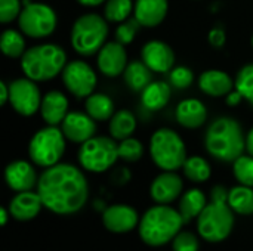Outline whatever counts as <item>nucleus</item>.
Here are the masks:
<instances>
[{"instance_id": "18", "label": "nucleus", "mask_w": 253, "mask_h": 251, "mask_svg": "<svg viewBox=\"0 0 253 251\" xmlns=\"http://www.w3.org/2000/svg\"><path fill=\"white\" fill-rule=\"evenodd\" d=\"M141 59L153 72H169L175 64V53L168 43L150 40L141 49Z\"/></svg>"}, {"instance_id": "41", "label": "nucleus", "mask_w": 253, "mask_h": 251, "mask_svg": "<svg viewBox=\"0 0 253 251\" xmlns=\"http://www.w3.org/2000/svg\"><path fill=\"white\" fill-rule=\"evenodd\" d=\"M243 101V96H242V93L236 89V90H231L227 96H225V102H227V105H230V107H237L240 102Z\"/></svg>"}, {"instance_id": "46", "label": "nucleus", "mask_w": 253, "mask_h": 251, "mask_svg": "<svg viewBox=\"0 0 253 251\" xmlns=\"http://www.w3.org/2000/svg\"><path fill=\"white\" fill-rule=\"evenodd\" d=\"M252 47H253V36H252Z\"/></svg>"}, {"instance_id": "26", "label": "nucleus", "mask_w": 253, "mask_h": 251, "mask_svg": "<svg viewBox=\"0 0 253 251\" xmlns=\"http://www.w3.org/2000/svg\"><path fill=\"white\" fill-rule=\"evenodd\" d=\"M123 78L126 86L133 92H142L153 81V71L141 61H132L127 64Z\"/></svg>"}, {"instance_id": "17", "label": "nucleus", "mask_w": 253, "mask_h": 251, "mask_svg": "<svg viewBox=\"0 0 253 251\" xmlns=\"http://www.w3.org/2000/svg\"><path fill=\"white\" fill-rule=\"evenodd\" d=\"M39 178L34 166L25 160H15L4 169L6 185L15 192L33 191L39 183Z\"/></svg>"}, {"instance_id": "30", "label": "nucleus", "mask_w": 253, "mask_h": 251, "mask_svg": "<svg viewBox=\"0 0 253 251\" xmlns=\"http://www.w3.org/2000/svg\"><path fill=\"white\" fill-rule=\"evenodd\" d=\"M182 170H184V176L194 183L208 182L212 175V169H211V164L208 163V160H205L203 157H199V155L187 157V160L182 166Z\"/></svg>"}, {"instance_id": "12", "label": "nucleus", "mask_w": 253, "mask_h": 251, "mask_svg": "<svg viewBox=\"0 0 253 251\" xmlns=\"http://www.w3.org/2000/svg\"><path fill=\"white\" fill-rule=\"evenodd\" d=\"M37 81L22 77L9 83V104L13 111L22 117H31L37 111H40L42 93Z\"/></svg>"}, {"instance_id": "29", "label": "nucleus", "mask_w": 253, "mask_h": 251, "mask_svg": "<svg viewBox=\"0 0 253 251\" xmlns=\"http://www.w3.org/2000/svg\"><path fill=\"white\" fill-rule=\"evenodd\" d=\"M228 206L242 216L253 215V188L239 185L228 191Z\"/></svg>"}, {"instance_id": "6", "label": "nucleus", "mask_w": 253, "mask_h": 251, "mask_svg": "<svg viewBox=\"0 0 253 251\" xmlns=\"http://www.w3.org/2000/svg\"><path fill=\"white\" fill-rule=\"evenodd\" d=\"M108 21L98 13H84L79 16L71 28L70 41L73 49L82 56H92L107 43Z\"/></svg>"}, {"instance_id": "34", "label": "nucleus", "mask_w": 253, "mask_h": 251, "mask_svg": "<svg viewBox=\"0 0 253 251\" xmlns=\"http://www.w3.org/2000/svg\"><path fill=\"white\" fill-rule=\"evenodd\" d=\"M236 89L242 93L243 99L253 107V64L243 65L236 75Z\"/></svg>"}, {"instance_id": "19", "label": "nucleus", "mask_w": 253, "mask_h": 251, "mask_svg": "<svg viewBox=\"0 0 253 251\" xmlns=\"http://www.w3.org/2000/svg\"><path fill=\"white\" fill-rule=\"evenodd\" d=\"M43 201L36 191L16 192V195L9 201V213L18 222H30L37 217L43 209Z\"/></svg>"}, {"instance_id": "9", "label": "nucleus", "mask_w": 253, "mask_h": 251, "mask_svg": "<svg viewBox=\"0 0 253 251\" xmlns=\"http://www.w3.org/2000/svg\"><path fill=\"white\" fill-rule=\"evenodd\" d=\"M79 164L90 173H104L119 160V143L113 138L93 136L79 149Z\"/></svg>"}, {"instance_id": "32", "label": "nucleus", "mask_w": 253, "mask_h": 251, "mask_svg": "<svg viewBox=\"0 0 253 251\" xmlns=\"http://www.w3.org/2000/svg\"><path fill=\"white\" fill-rule=\"evenodd\" d=\"M133 0H107L104 4V16L108 22L120 24L129 19L133 12Z\"/></svg>"}, {"instance_id": "23", "label": "nucleus", "mask_w": 253, "mask_h": 251, "mask_svg": "<svg viewBox=\"0 0 253 251\" xmlns=\"http://www.w3.org/2000/svg\"><path fill=\"white\" fill-rule=\"evenodd\" d=\"M176 121L185 129H199L208 120V109L199 99L190 98L178 104L175 111Z\"/></svg>"}, {"instance_id": "8", "label": "nucleus", "mask_w": 253, "mask_h": 251, "mask_svg": "<svg viewBox=\"0 0 253 251\" xmlns=\"http://www.w3.org/2000/svg\"><path fill=\"white\" fill-rule=\"evenodd\" d=\"M65 136L56 126H46L36 132L28 143V155L33 164L47 169L58 163L65 152Z\"/></svg>"}, {"instance_id": "40", "label": "nucleus", "mask_w": 253, "mask_h": 251, "mask_svg": "<svg viewBox=\"0 0 253 251\" xmlns=\"http://www.w3.org/2000/svg\"><path fill=\"white\" fill-rule=\"evenodd\" d=\"M208 40H209L211 46H213V47H216V49H221V47L225 44V41H227L225 31H224L222 28H219V27L212 28V30L209 31Z\"/></svg>"}, {"instance_id": "36", "label": "nucleus", "mask_w": 253, "mask_h": 251, "mask_svg": "<svg viewBox=\"0 0 253 251\" xmlns=\"http://www.w3.org/2000/svg\"><path fill=\"white\" fill-rule=\"evenodd\" d=\"M141 22L133 16V18H129V19H126V21H123V22H120L119 25H117V28H116V40L119 41V43H122V44H130L133 40H135V37H136V34H138V31L141 30Z\"/></svg>"}, {"instance_id": "16", "label": "nucleus", "mask_w": 253, "mask_h": 251, "mask_svg": "<svg viewBox=\"0 0 253 251\" xmlns=\"http://www.w3.org/2000/svg\"><path fill=\"white\" fill-rule=\"evenodd\" d=\"M61 130L67 138V141L82 145L95 136L96 121L87 112L71 111L61 123Z\"/></svg>"}, {"instance_id": "37", "label": "nucleus", "mask_w": 253, "mask_h": 251, "mask_svg": "<svg viewBox=\"0 0 253 251\" xmlns=\"http://www.w3.org/2000/svg\"><path fill=\"white\" fill-rule=\"evenodd\" d=\"M173 251H200V240L190 231H181L172 240Z\"/></svg>"}, {"instance_id": "39", "label": "nucleus", "mask_w": 253, "mask_h": 251, "mask_svg": "<svg viewBox=\"0 0 253 251\" xmlns=\"http://www.w3.org/2000/svg\"><path fill=\"white\" fill-rule=\"evenodd\" d=\"M22 6L19 0H0V22L9 24L19 18Z\"/></svg>"}, {"instance_id": "11", "label": "nucleus", "mask_w": 253, "mask_h": 251, "mask_svg": "<svg viewBox=\"0 0 253 251\" xmlns=\"http://www.w3.org/2000/svg\"><path fill=\"white\" fill-rule=\"evenodd\" d=\"M62 83L65 89L77 99H86L96 89L98 77L93 68L80 59L67 62L62 72Z\"/></svg>"}, {"instance_id": "43", "label": "nucleus", "mask_w": 253, "mask_h": 251, "mask_svg": "<svg viewBox=\"0 0 253 251\" xmlns=\"http://www.w3.org/2000/svg\"><path fill=\"white\" fill-rule=\"evenodd\" d=\"M79 4L82 6H87V7H95V6H99L102 3H105L107 0H77Z\"/></svg>"}, {"instance_id": "10", "label": "nucleus", "mask_w": 253, "mask_h": 251, "mask_svg": "<svg viewBox=\"0 0 253 251\" xmlns=\"http://www.w3.org/2000/svg\"><path fill=\"white\" fill-rule=\"evenodd\" d=\"M58 24V16L55 10L44 3L25 0L22 12L18 18L19 31L30 38H44L49 37Z\"/></svg>"}, {"instance_id": "1", "label": "nucleus", "mask_w": 253, "mask_h": 251, "mask_svg": "<svg viewBox=\"0 0 253 251\" xmlns=\"http://www.w3.org/2000/svg\"><path fill=\"white\" fill-rule=\"evenodd\" d=\"M37 192L43 206L59 216L79 213L87 203L89 185L83 172L68 163L44 169L39 178Z\"/></svg>"}, {"instance_id": "28", "label": "nucleus", "mask_w": 253, "mask_h": 251, "mask_svg": "<svg viewBox=\"0 0 253 251\" xmlns=\"http://www.w3.org/2000/svg\"><path fill=\"white\" fill-rule=\"evenodd\" d=\"M110 135L116 141L127 139L136 130V117L129 109H119L110 118Z\"/></svg>"}, {"instance_id": "13", "label": "nucleus", "mask_w": 253, "mask_h": 251, "mask_svg": "<svg viewBox=\"0 0 253 251\" xmlns=\"http://www.w3.org/2000/svg\"><path fill=\"white\" fill-rule=\"evenodd\" d=\"M139 220L136 209L127 204H113L102 212V225L111 234H127L138 228Z\"/></svg>"}, {"instance_id": "15", "label": "nucleus", "mask_w": 253, "mask_h": 251, "mask_svg": "<svg viewBox=\"0 0 253 251\" xmlns=\"http://www.w3.org/2000/svg\"><path fill=\"white\" fill-rule=\"evenodd\" d=\"M184 191L182 178L176 172H163L150 185V197L157 204H170L181 198Z\"/></svg>"}, {"instance_id": "24", "label": "nucleus", "mask_w": 253, "mask_h": 251, "mask_svg": "<svg viewBox=\"0 0 253 251\" xmlns=\"http://www.w3.org/2000/svg\"><path fill=\"white\" fill-rule=\"evenodd\" d=\"M206 206H208V198H206L205 192L199 188H191L181 195L178 210H179L184 222L188 223V222L197 219Z\"/></svg>"}, {"instance_id": "14", "label": "nucleus", "mask_w": 253, "mask_h": 251, "mask_svg": "<svg viewBox=\"0 0 253 251\" xmlns=\"http://www.w3.org/2000/svg\"><path fill=\"white\" fill-rule=\"evenodd\" d=\"M127 53L125 44L114 41H107L101 50L96 53V65L102 75L114 78L125 72L127 67Z\"/></svg>"}, {"instance_id": "45", "label": "nucleus", "mask_w": 253, "mask_h": 251, "mask_svg": "<svg viewBox=\"0 0 253 251\" xmlns=\"http://www.w3.org/2000/svg\"><path fill=\"white\" fill-rule=\"evenodd\" d=\"M9 216H10V213H9V209H4V207H1V209H0V223H1L3 226L7 223V220H9Z\"/></svg>"}, {"instance_id": "22", "label": "nucleus", "mask_w": 253, "mask_h": 251, "mask_svg": "<svg viewBox=\"0 0 253 251\" xmlns=\"http://www.w3.org/2000/svg\"><path fill=\"white\" fill-rule=\"evenodd\" d=\"M234 87L236 81L222 70H208L199 77V89L212 98L227 96L231 90H234Z\"/></svg>"}, {"instance_id": "25", "label": "nucleus", "mask_w": 253, "mask_h": 251, "mask_svg": "<svg viewBox=\"0 0 253 251\" xmlns=\"http://www.w3.org/2000/svg\"><path fill=\"white\" fill-rule=\"evenodd\" d=\"M172 96V89L165 81H151L142 92L141 101L142 105L150 111H160L163 109Z\"/></svg>"}, {"instance_id": "2", "label": "nucleus", "mask_w": 253, "mask_h": 251, "mask_svg": "<svg viewBox=\"0 0 253 251\" xmlns=\"http://www.w3.org/2000/svg\"><path fill=\"white\" fill-rule=\"evenodd\" d=\"M197 220L199 235L212 244L227 240L234 229V212L228 206V189L216 185L211 191V203L205 207Z\"/></svg>"}, {"instance_id": "7", "label": "nucleus", "mask_w": 253, "mask_h": 251, "mask_svg": "<svg viewBox=\"0 0 253 251\" xmlns=\"http://www.w3.org/2000/svg\"><path fill=\"white\" fill-rule=\"evenodd\" d=\"M150 157L160 170L176 172L187 160V148L175 130L162 127L150 138Z\"/></svg>"}, {"instance_id": "3", "label": "nucleus", "mask_w": 253, "mask_h": 251, "mask_svg": "<svg viewBox=\"0 0 253 251\" xmlns=\"http://www.w3.org/2000/svg\"><path fill=\"white\" fill-rule=\"evenodd\" d=\"M206 151L224 163L236 161L246 151V136L240 123L233 117H218L205 135Z\"/></svg>"}, {"instance_id": "20", "label": "nucleus", "mask_w": 253, "mask_h": 251, "mask_svg": "<svg viewBox=\"0 0 253 251\" xmlns=\"http://www.w3.org/2000/svg\"><path fill=\"white\" fill-rule=\"evenodd\" d=\"M169 0H135L133 15L145 28L159 27L168 16Z\"/></svg>"}, {"instance_id": "42", "label": "nucleus", "mask_w": 253, "mask_h": 251, "mask_svg": "<svg viewBox=\"0 0 253 251\" xmlns=\"http://www.w3.org/2000/svg\"><path fill=\"white\" fill-rule=\"evenodd\" d=\"M9 102V84L0 81V105H6Z\"/></svg>"}, {"instance_id": "5", "label": "nucleus", "mask_w": 253, "mask_h": 251, "mask_svg": "<svg viewBox=\"0 0 253 251\" xmlns=\"http://www.w3.org/2000/svg\"><path fill=\"white\" fill-rule=\"evenodd\" d=\"M19 59L24 75L34 81L52 80L67 65L65 50L55 43L36 44L27 49Z\"/></svg>"}, {"instance_id": "35", "label": "nucleus", "mask_w": 253, "mask_h": 251, "mask_svg": "<svg viewBox=\"0 0 253 251\" xmlns=\"http://www.w3.org/2000/svg\"><path fill=\"white\" fill-rule=\"evenodd\" d=\"M144 155V146L142 143L135 138H127L120 141L119 143V158L126 163H136Z\"/></svg>"}, {"instance_id": "31", "label": "nucleus", "mask_w": 253, "mask_h": 251, "mask_svg": "<svg viewBox=\"0 0 253 251\" xmlns=\"http://www.w3.org/2000/svg\"><path fill=\"white\" fill-rule=\"evenodd\" d=\"M0 49L4 56L7 58H21L25 53V38L22 31H16L12 28H7L1 33L0 37Z\"/></svg>"}, {"instance_id": "4", "label": "nucleus", "mask_w": 253, "mask_h": 251, "mask_svg": "<svg viewBox=\"0 0 253 251\" xmlns=\"http://www.w3.org/2000/svg\"><path fill=\"white\" fill-rule=\"evenodd\" d=\"M185 225L179 210L169 204H156L141 217L138 225L139 238L148 247H163L182 231Z\"/></svg>"}, {"instance_id": "27", "label": "nucleus", "mask_w": 253, "mask_h": 251, "mask_svg": "<svg viewBox=\"0 0 253 251\" xmlns=\"http://www.w3.org/2000/svg\"><path fill=\"white\" fill-rule=\"evenodd\" d=\"M86 112L95 121H107L114 115V102L105 93H92L84 101Z\"/></svg>"}, {"instance_id": "38", "label": "nucleus", "mask_w": 253, "mask_h": 251, "mask_svg": "<svg viewBox=\"0 0 253 251\" xmlns=\"http://www.w3.org/2000/svg\"><path fill=\"white\" fill-rule=\"evenodd\" d=\"M170 84L176 89H187L193 84L194 80V74L188 67L179 65L170 70V75H169Z\"/></svg>"}, {"instance_id": "33", "label": "nucleus", "mask_w": 253, "mask_h": 251, "mask_svg": "<svg viewBox=\"0 0 253 251\" xmlns=\"http://www.w3.org/2000/svg\"><path fill=\"white\" fill-rule=\"evenodd\" d=\"M233 175L240 185L253 188V155H240L233 161Z\"/></svg>"}, {"instance_id": "44", "label": "nucleus", "mask_w": 253, "mask_h": 251, "mask_svg": "<svg viewBox=\"0 0 253 251\" xmlns=\"http://www.w3.org/2000/svg\"><path fill=\"white\" fill-rule=\"evenodd\" d=\"M246 151H248V154L253 155V127L246 136Z\"/></svg>"}, {"instance_id": "21", "label": "nucleus", "mask_w": 253, "mask_h": 251, "mask_svg": "<svg viewBox=\"0 0 253 251\" xmlns=\"http://www.w3.org/2000/svg\"><path fill=\"white\" fill-rule=\"evenodd\" d=\"M68 114V99L59 90H49L43 95L40 104V115L49 126H58Z\"/></svg>"}]
</instances>
